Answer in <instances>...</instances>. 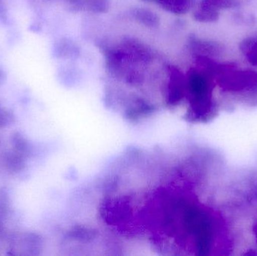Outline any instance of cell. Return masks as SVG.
<instances>
[{"label":"cell","instance_id":"1","mask_svg":"<svg viewBox=\"0 0 257 256\" xmlns=\"http://www.w3.org/2000/svg\"><path fill=\"white\" fill-rule=\"evenodd\" d=\"M200 154L180 145L122 153L96 189L95 233L114 250L210 254L217 225L202 195Z\"/></svg>","mask_w":257,"mask_h":256},{"label":"cell","instance_id":"4","mask_svg":"<svg viewBox=\"0 0 257 256\" xmlns=\"http://www.w3.org/2000/svg\"><path fill=\"white\" fill-rule=\"evenodd\" d=\"M241 51L247 57L249 63L253 66H257V40L247 39L241 44Z\"/></svg>","mask_w":257,"mask_h":256},{"label":"cell","instance_id":"2","mask_svg":"<svg viewBox=\"0 0 257 256\" xmlns=\"http://www.w3.org/2000/svg\"><path fill=\"white\" fill-rule=\"evenodd\" d=\"M25 157L15 150L8 152L0 157V167L11 174H21L25 170Z\"/></svg>","mask_w":257,"mask_h":256},{"label":"cell","instance_id":"3","mask_svg":"<svg viewBox=\"0 0 257 256\" xmlns=\"http://www.w3.org/2000/svg\"><path fill=\"white\" fill-rule=\"evenodd\" d=\"M12 144L13 145L14 150L26 159L33 155V144L21 132H17L12 135Z\"/></svg>","mask_w":257,"mask_h":256},{"label":"cell","instance_id":"5","mask_svg":"<svg viewBox=\"0 0 257 256\" xmlns=\"http://www.w3.org/2000/svg\"><path fill=\"white\" fill-rule=\"evenodd\" d=\"M15 121L13 113L0 107V128H6L12 125Z\"/></svg>","mask_w":257,"mask_h":256}]
</instances>
